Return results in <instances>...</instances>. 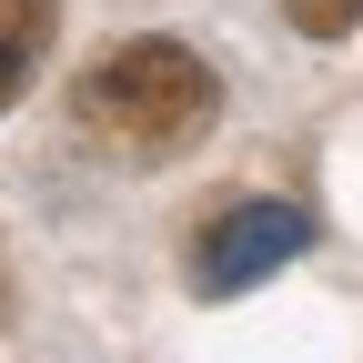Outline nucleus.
<instances>
[{
    "label": "nucleus",
    "instance_id": "nucleus-4",
    "mask_svg": "<svg viewBox=\"0 0 363 363\" xmlns=\"http://www.w3.org/2000/svg\"><path fill=\"white\" fill-rule=\"evenodd\" d=\"M283 21H293L303 40H343V30L363 21V0H283Z\"/></svg>",
    "mask_w": 363,
    "mask_h": 363
},
{
    "label": "nucleus",
    "instance_id": "nucleus-2",
    "mask_svg": "<svg viewBox=\"0 0 363 363\" xmlns=\"http://www.w3.org/2000/svg\"><path fill=\"white\" fill-rule=\"evenodd\" d=\"M303 242H313V212H303V202H233L222 222H202L192 283H202V293H252L262 272H283Z\"/></svg>",
    "mask_w": 363,
    "mask_h": 363
},
{
    "label": "nucleus",
    "instance_id": "nucleus-3",
    "mask_svg": "<svg viewBox=\"0 0 363 363\" xmlns=\"http://www.w3.org/2000/svg\"><path fill=\"white\" fill-rule=\"evenodd\" d=\"M51 30H61V0H0V111L30 91V71L51 61Z\"/></svg>",
    "mask_w": 363,
    "mask_h": 363
},
{
    "label": "nucleus",
    "instance_id": "nucleus-5",
    "mask_svg": "<svg viewBox=\"0 0 363 363\" xmlns=\"http://www.w3.org/2000/svg\"><path fill=\"white\" fill-rule=\"evenodd\" d=\"M0 303H11V272H0Z\"/></svg>",
    "mask_w": 363,
    "mask_h": 363
},
{
    "label": "nucleus",
    "instance_id": "nucleus-1",
    "mask_svg": "<svg viewBox=\"0 0 363 363\" xmlns=\"http://www.w3.org/2000/svg\"><path fill=\"white\" fill-rule=\"evenodd\" d=\"M71 121L111 162H142L152 172V162H182L222 121V81H212L202 51H182V40H121V51H101V61L81 71Z\"/></svg>",
    "mask_w": 363,
    "mask_h": 363
}]
</instances>
